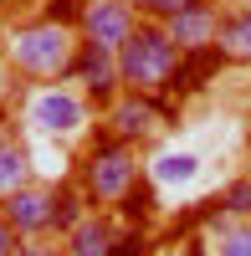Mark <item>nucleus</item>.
I'll use <instances>...</instances> for the list:
<instances>
[{
	"label": "nucleus",
	"instance_id": "f257e3e1",
	"mask_svg": "<svg viewBox=\"0 0 251 256\" xmlns=\"http://www.w3.org/2000/svg\"><path fill=\"white\" fill-rule=\"evenodd\" d=\"M77 46H82V36L72 26H56V20L36 16V20H26V26H16L6 36V62L31 82H67Z\"/></svg>",
	"mask_w": 251,
	"mask_h": 256
},
{
	"label": "nucleus",
	"instance_id": "f03ea898",
	"mask_svg": "<svg viewBox=\"0 0 251 256\" xmlns=\"http://www.w3.org/2000/svg\"><path fill=\"white\" fill-rule=\"evenodd\" d=\"M184 52L174 46V36L164 31V20H138V31L123 41L118 52V72H123V88L128 92H154V98H170V82L180 72Z\"/></svg>",
	"mask_w": 251,
	"mask_h": 256
},
{
	"label": "nucleus",
	"instance_id": "7ed1b4c3",
	"mask_svg": "<svg viewBox=\"0 0 251 256\" xmlns=\"http://www.w3.org/2000/svg\"><path fill=\"white\" fill-rule=\"evenodd\" d=\"M138 180H144L138 148L123 144V138H113L108 128H98L92 144H88V154H82V164H77V184L88 190V200L98 210H113Z\"/></svg>",
	"mask_w": 251,
	"mask_h": 256
},
{
	"label": "nucleus",
	"instance_id": "20e7f679",
	"mask_svg": "<svg viewBox=\"0 0 251 256\" xmlns=\"http://www.w3.org/2000/svg\"><path fill=\"white\" fill-rule=\"evenodd\" d=\"M108 134L113 138H123V144H134V148H144V144H154L164 128H170V98H154V92H128L123 88L108 108Z\"/></svg>",
	"mask_w": 251,
	"mask_h": 256
},
{
	"label": "nucleus",
	"instance_id": "39448f33",
	"mask_svg": "<svg viewBox=\"0 0 251 256\" xmlns=\"http://www.w3.org/2000/svg\"><path fill=\"white\" fill-rule=\"evenodd\" d=\"M67 82H77V92L92 102V108H108V102L123 92V72H118V52H102L92 46V41H82L77 46V62H72V72Z\"/></svg>",
	"mask_w": 251,
	"mask_h": 256
},
{
	"label": "nucleus",
	"instance_id": "423d86ee",
	"mask_svg": "<svg viewBox=\"0 0 251 256\" xmlns=\"http://www.w3.org/2000/svg\"><path fill=\"white\" fill-rule=\"evenodd\" d=\"M138 20L144 16L128 0H88V6H82V20H77V36L102 46V52H123V41L138 31Z\"/></svg>",
	"mask_w": 251,
	"mask_h": 256
},
{
	"label": "nucleus",
	"instance_id": "0eeeda50",
	"mask_svg": "<svg viewBox=\"0 0 251 256\" xmlns=\"http://www.w3.org/2000/svg\"><path fill=\"white\" fill-rule=\"evenodd\" d=\"M26 123L41 128V134L67 138V134H77V128L88 123V98L72 92V88H41L31 98V108H26Z\"/></svg>",
	"mask_w": 251,
	"mask_h": 256
},
{
	"label": "nucleus",
	"instance_id": "6e6552de",
	"mask_svg": "<svg viewBox=\"0 0 251 256\" xmlns=\"http://www.w3.org/2000/svg\"><path fill=\"white\" fill-rule=\"evenodd\" d=\"M220 20H226L220 0H200V6L170 16V20H164V31L174 36L180 52H210V46H220Z\"/></svg>",
	"mask_w": 251,
	"mask_h": 256
},
{
	"label": "nucleus",
	"instance_id": "1a4fd4ad",
	"mask_svg": "<svg viewBox=\"0 0 251 256\" xmlns=\"http://www.w3.org/2000/svg\"><path fill=\"white\" fill-rule=\"evenodd\" d=\"M0 216L20 230V241L52 236V184H36L31 180L26 190H16L10 200H0Z\"/></svg>",
	"mask_w": 251,
	"mask_h": 256
},
{
	"label": "nucleus",
	"instance_id": "9d476101",
	"mask_svg": "<svg viewBox=\"0 0 251 256\" xmlns=\"http://www.w3.org/2000/svg\"><path fill=\"white\" fill-rule=\"evenodd\" d=\"M118 236H123V226H118L113 210H88V216L62 236V256H113Z\"/></svg>",
	"mask_w": 251,
	"mask_h": 256
},
{
	"label": "nucleus",
	"instance_id": "9b49d317",
	"mask_svg": "<svg viewBox=\"0 0 251 256\" xmlns=\"http://www.w3.org/2000/svg\"><path fill=\"white\" fill-rule=\"evenodd\" d=\"M205 241H210V256H251V216L216 210L205 220Z\"/></svg>",
	"mask_w": 251,
	"mask_h": 256
},
{
	"label": "nucleus",
	"instance_id": "f8f14e48",
	"mask_svg": "<svg viewBox=\"0 0 251 256\" xmlns=\"http://www.w3.org/2000/svg\"><path fill=\"white\" fill-rule=\"evenodd\" d=\"M226 62H231V56H226L220 46H210V52H184L180 72H174V82H170V98H195L205 82L226 67Z\"/></svg>",
	"mask_w": 251,
	"mask_h": 256
},
{
	"label": "nucleus",
	"instance_id": "ddd939ff",
	"mask_svg": "<svg viewBox=\"0 0 251 256\" xmlns=\"http://www.w3.org/2000/svg\"><path fill=\"white\" fill-rule=\"evenodd\" d=\"M92 210V200H88V190H82L77 180H67V184H52V236L62 241L67 230L82 220Z\"/></svg>",
	"mask_w": 251,
	"mask_h": 256
},
{
	"label": "nucleus",
	"instance_id": "4468645a",
	"mask_svg": "<svg viewBox=\"0 0 251 256\" xmlns=\"http://www.w3.org/2000/svg\"><path fill=\"white\" fill-rule=\"evenodd\" d=\"M113 216H118V226H134V230H149L154 226V216H159V190H154V180L144 174L128 195H123L118 205H113Z\"/></svg>",
	"mask_w": 251,
	"mask_h": 256
},
{
	"label": "nucleus",
	"instance_id": "2eb2a0df",
	"mask_svg": "<svg viewBox=\"0 0 251 256\" xmlns=\"http://www.w3.org/2000/svg\"><path fill=\"white\" fill-rule=\"evenodd\" d=\"M220 52L231 62H246L251 67V6L226 10V20H220Z\"/></svg>",
	"mask_w": 251,
	"mask_h": 256
},
{
	"label": "nucleus",
	"instance_id": "dca6fc26",
	"mask_svg": "<svg viewBox=\"0 0 251 256\" xmlns=\"http://www.w3.org/2000/svg\"><path fill=\"white\" fill-rule=\"evenodd\" d=\"M31 184V154L20 144H6L0 148V200H10L16 190Z\"/></svg>",
	"mask_w": 251,
	"mask_h": 256
},
{
	"label": "nucleus",
	"instance_id": "f3484780",
	"mask_svg": "<svg viewBox=\"0 0 251 256\" xmlns=\"http://www.w3.org/2000/svg\"><path fill=\"white\" fill-rule=\"evenodd\" d=\"M195 174H200V159H195V154H184V148H180V154H159L154 169H149V180H154V184H190Z\"/></svg>",
	"mask_w": 251,
	"mask_h": 256
},
{
	"label": "nucleus",
	"instance_id": "a211bd4d",
	"mask_svg": "<svg viewBox=\"0 0 251 256\" xmlns=\"http://www.w3.org/2000/svg\"><path fill=\"white\" fill-rule=\"evenodd\" d=\"M220 210L226 216H251V174H241L220 190Z\"/></svg>",
	"mask_w": 251,
	"mask_h": 256
},
{
	"label": "nucleus",
	"instance_id": "6ab92c4d",
	"mask_svg": "<svg viewBox=\"0 0 251 256\" xmlns=\"http://www.w3.org/2000/svg\"><path fill=\"white\" fill-rule=\"evenodd\" d=\"M128 6H134L144 20H170V16H180V10L200 6V0H128Z\"/></svg>",
	"mask_w": 251,
	"mask_h": 256
},
{
	"label": "nucleus",
	"instance_id": "aec40b11",
	"mask_svg": "<svg viewBox=\"0 0 251 256\" xmlns=\"http://www.w3.org/2000/svg\"><path fill=\"white\" fill-rule=\"evenodd\" d=\"M113 256H154V236H149V230L123 226V236H118V251H113Z\"/></svg>",
	"mask_w": 251,
	"mask_h": 256
},
{
	"label": "nucleus",
	"instance_id": "412c9836",
	"mask_svg": "<svg viewBox=\"0 0 251 256\" xmlns=\"http://www.w3.org/2000/svg\"><path fill=\"white\" fill-rule=\"evenodd\" d=\"M16 256H62V241H52V236H36V241H20V246H16Z\"/></svg>",
	"mask_w": 251,
	"mask_h": 256
},
{
	"label": "nucleus",
	"instance_id": "4be33fe9",
	"mask_svg": "<svg viewBox=\"0 0 251 256\" xmlns=\"http://www.w3.org/2000/svg\"><path fill=\"white\" fill-rule=\"evenodd\" d=\"M16 246H20V230L0 216V256H16Z\"/></svg>",
	"mask_w": 251,
	"mask_h": 256
},
{
	"label": "nucleus",
	"instance_id": "5701e85b",
	"mask_svg": "<svg viewBox=\"0 0 251 256\" xmlns=\"http://www.w3.org/2000/svg\"><path fill=\"white\" fill-rule=\"evenodd\" d=\"M6 144H16V128H10V113L0 108V148H6Z\"/></svg>",
	"mask_w": 251,
	"mask_h": 256
},
{
	"label": "nucleus",
	"instance_id": "b1692460",
	"mask_svg": "<svg viewBox=\"0 0 251 256\" xmlns=\"http://www.w3.org/2000/svg\"><path fill=\"white\" fill-rule=\"evenodd\" d=\"M0 108H6V82H0Z\"/></svg>",
	"mask_w": 251,
	"mask_h": 256
},
{
	"label": "nucleus",
	"instance_id": "393cba45",
	"mask_svg": "<svg viewBox=\"0 0 251 256\" xmlns=\"http://www.w3.org/2000/svg\"><path fill=\"white\" fill-rule=\"evenodd\" d=\"M0 16H6V0H0Z\"/></svg>",
	"mask_w": 251,
	"mask_h": 256
},
{
	"label": "nucleus",
	"instance_id": "a878e982",
	"mask_svg": "<svg viewBox=\"0 0 251 256\" xmlns=\"http://www.w3.org/2000/svg\"><path fill=\"white\" fill-rule=\"evenodd\" d=\"M77 6H88V0H77Z\"/></svg>",
	"mask_w": 251,
	"mask_h": 256
}]
</instances>
